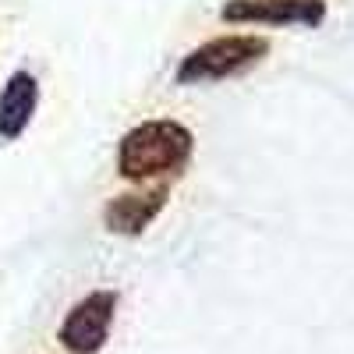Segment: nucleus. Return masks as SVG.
<instances>
[{"instance_id": "f257e3e1", "label": "nucleus", "mask_w": 354, "mask_h": 354, "mask_svg": "<svg viewBox=\"0 0 354 354\" xmlns=\"http://www.w3.org/2000/svg\"><path fill=\"white\" fill-rule=\"evenodd\" d=\"M195 153V135L188 124L156 117L128 128L117 142V174L131 185H145L156 177H177Z\"/></svg>"}, {"instance_id": "f03ea898", "label": "nucleus", "mask_w": 354, "mask_h": 354, "mask_svg": "<svg viewBox=\"0 0 354 354\" xmlns=\"http://www.w3.org/2000/svg\"><path fill=\"white\" fill-rule=\"evenodd\" d=\"M270 46L273 43L266 36H252V32L216 36L181 57L177 85H205V82H220V78H238V75L252 71L255 64H262Z\"/></svg>"}, {"instance_id": "7ed1b4c3", "label": "nucleus", "mask_w": 354, "mask_h": 354, "mask_svg": "<svg viewBox=\"0 0 354 354\" xmlns=\"http://www.w3.org/2000/svg\"><path fill=\"white\" fill-rule=\"evenodd\" d=\"M117 305H121V294L117 290H93L85 298H78L68 308L61 330H57L61 347L68 354H100L110 340Z\"/></svg>"}, {"instance_id": "20e7f679", "label": "nucleus", "mask_w": 354, "mask_h": 354, "mask_svg": "<svg viewBox=\"0 0 354 354\" xmlns=\"http://www.w3.org/2000/svg\"><path fill=\"white\" fill-rule=\"evenodd\" d=\"M223 21H255V25H322L326 0H227L220 8Z\"/></svg>"}, {"instance_id": "39448f33", "label": "nucleus", "mask_w": 354, "mask_h": 354, "mask_svg": "<svg viewBox=\"0 0 354 354\" xmlns=\"http://www.w3.org/2000/svg\"><path fill=\"white\" fill-rule=\"evenodd\" d=\"M170 202V185L160 181L153 188H135V192H121L103 205V223L110 234H121V238H138V234L149 227Z\"/></svg>"}, {"instance_id": "423d86ee", "label": "nucleus", "mask_w": 354, "mask_h": 354, "mask_svg": "<svg viewBox=\"0 0 354 354\" xmlns=\"http://www.w3.org/2000/svg\"><path fill=\"white\" fill-rule=\"evenodd\" d=\"M39 106V82L32 71H11L0 88V142H15L32 124Z\"/></svg>"}]
</instances>
